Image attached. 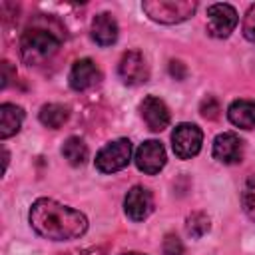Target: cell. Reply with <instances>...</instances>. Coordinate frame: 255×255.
<instances>
[{"instance_id": "1", "label": "cell", "mask_w": 255, "mask_h": 255, "mask_svg": "<svg viewBox=\"0 0 255 255\" xmlns=\"http://www.w3.org/2000/svg\"><path fill=\"white\" fill-rule=\"evenodd\" d=\"M32 229L50 241H70L78 239L88 231V219L82 211L58 203L50 197H40L30 207Z\"/></svg>"}, {"instance_id": "2", "label": "cell", "mask_w": 255, "mask_h": 255, "mask_svg": "<svg viewBox=\"0 0 255 255\" xmlns=\"http://www.w3.org/2000/svg\"><path fill=\"white\" fill-rule=\"evenodd\" d=\"M60 42H62V36L52 32L50 28L32 26L20 38L22 60L30 66H38L56 54V50L60 48Z\"/></svg>"}, {"instance_id": "3", "label": "cell", "mask_w": 255, "mask_h": 255, "mask_svg": "<svg viewBox=\"0 0 255 255\" xmlns=\"http://www.w3.org/2000/svg\"><path fill=\"white\" fill-rule=\"evenodd\" d=\"M143 12L159 24H177L193 16L197 2L191 0H145L141 4Z\"/></svg>"}, {"instance_id": "4", "label": "cell", "mask_w": 255, "mask_h": 255, "mask_svg": "<svg viewBox=\"0 0 255 255\" xmlns=\"http://www.w3.org/2000/svg\"><path fill=\"white\" fill-rule=\"evenodd\" d=\"M131 159V141L120 137L116 141L106 143L96 153V169L102 173H116L124 169Z\"/></svg>"}, {"instance_id": "5", "label": "cell", "mask_w": 255, "mask_h": 255, "mask_svg": "<svg viewBox=\"0 0 255 255\" xmlns=\"http://www.w3.org/2000/svg\"><path fill=\"white\" fill-rule=\"evenodd\" d=\"M203 141V131L195 124H177L171 131V147L179 159H191L199 153Z\"/></svg>"}, {"instance_id": "6", "label": "cell", "mask_w": 255, "mask_h": 255, "mask_svg": "<svg viewBox=\"0 0 255 255\" xmlns=\"http://www.w3.org/2000/svg\"><path fill=\"white\" fill-rule=\"evenodd\" d=\"M237 26V12L231 4H211L207 8V34L227 38Z\"/></svg>"}, {"instance_id": "7", "label": "cell", "mask_w": 255, "mask_h": 255, "mask_svg": "<svg viewBox=\"0 0 255 255\" xmlns=\"http://www.w3.org/2000/svg\"><path fill=\"white\" fill-rule=\"evenodd\" d=\"M118 74H120L122 82L128 86H139L149 80L147 62L141 56V52H137V50H129L122 56V60L118 64Z\"/></svg>"}, {"instance_id": "8", "label": "cell", "mask_w": 255, "mask_h": 255, "mask_svg": "<svg viewBox=\"0 0 255 255\" xmlns=\"http://www.w3.org/2000/svg\"><path fill=\"white\" fill-rule=\"evenodd\" d=\"M165 149L157 139H147L135 149V165L147 175H155L165 165Z\"/></svg>"}, {"instance_id": "9", "label": "cell", "mask_w": 255, "mask_h": 255, "mask_svg": "<svg viewBox=\"0 0 255 255\" xmlns=\"http://www.w3.org/2000/svg\"><path fill=\"white\" fill-rule=\"evenodd\" d=\"M124 209L126 215L131 221H143L151 211H153V197L151 191L145 189L143 185H133L124 199Z\"/></svg>"}, {"instance_id": "10", "label": "cell", "mask_w": 255, "mask_h": 255, "mask_svg": "<svg viewBox=\"0 0 255 255\" xmlns=\"http://www.w3.org/2000/svg\"><path fill=\"white\" fill-rule=\"evenodd\" d=\"M100 80H102V72H100V68L96 66V62L90 60V58H82V60L74 62V66H72V70H70V76H68L70 88L76 90V92L90 90V88L96 86Z\"/></svg>"}, {"instance_id": "11", "label": "cell", "mask_w": 255, "mask_h": 255, "mask_svg": "<svg viewBox=\"0 0 255 255\" xmlns=\"http://www.w3.org/2000/svg\"><path fill=\"white\" fill-rule=\"evenodd\" d=\"M213 157L221 163H239L243 157V141L233 131H223L213 139Z\"/></svg>"}, {"instance_id": "12", "label": "cell", "mask_w": 255, "mask_h": 255, "mask_svg": "<svg viewBox=\"0 0 255 255\" xmlns=\"http://www.w3.org/2000/svg\"><path fill=\"white\" fill-rule=\"evenodd\" d=\"M139 112H141V118H143L145 126L151 131H161L169 124V110H167L165 102L155 98V96L143 98V102L139 104Z\"/></svg>"}, {"instance_id": "13", "label": "cell", "mask_w": 255, "mask_h": 255, "mask_svg": "<svg viewBox=\"0 0 255 255\" xmlns=\"http://www.w3.org/2000/svg\"><path fill=\"white\" fill-rule=\"evenodd\" d=\"M92 38L100 46H112L118 40V22L112 14L102 12L92 20Z\"/></svg>"}, {"instance_id": "14", "label": "cell", "mask_w": 255, "mask_h": 255, "mask_svg": "<svg viewBox=\"0 0 255 255\" xmlns=\"http://www.w3.org/2000/svg\"><path fill=\"white\" fill-rule=\"evenodd\" d=\"M227 118L233 126L241 129L255 128V102L253 100H235L227 108Z\"/></svg>"}, {"instance_id": "15", "label": "cell", "mask_w": 255, "mask_h": 255, "mask_svg": "<svg viewBox=\"0 0 255 255\" xmlns=\"http://www.w3.org/2000/svg\"><path fill=\"white\" fill-rule=\"evenodd\" d=\"M24 122V110L16 104H2L0 106V137L8 139L10 135L18 133Z\"/></svg>"}, {"instance_id": "16", "label": "cell", "mask_w": 255, "mask_h": 255, "mask_svg": "<svg viewBox=\"0 0 255 255\" xmlns=\"http://www.w3.org/2000/svg\"><path fill=\"white\" fill-rule=\"evenodd\" d=\"M38 118H40V122H42L46 128L58 129V128H62V126L68 122L70 110H68V106H64V104H46V106L40 108Z\"/></svg>"}, {"instance_id": "17", "label": "cell", "mask_w": 255, "mask_h": 255, "mask_svg": "<svg viewBox=\"0 0 255 255\" xmlns=\"http://www.w3.org/2000/svg\"><path fill=\"white\" fill-rule=\"evenodd\" d=\"M62 155H64V159H68L70 165H84L86 159H88V145L80 137L72 135L64 141Z\"/></svg>"}, {"instance_id": "18", "label": "cell", "mask_w": 255, "mask_h": 255, "mask_svg": "<svg viewBox=\"0 0 255 255\" xmlns=\"http://www.w3.org/2000/svg\"><path fill=\"white\" fill-rule=\"evenodd\" d=\"M209 227H211L209 217H207L203 211L191 213V215L187 217V221H185V231H187V235H191L193 239L203 237V235L209 231Z\"/></svg>"}, {"instance_id": "19", "label": "cell", "mask_w": 255, "mask_h": 255, "mask_svg": "<svg viewBox=\"0 0 255 255\" xmlns=\"http://www.w3.org/2000/svg\"><path fill=\"white\" fill-rule=\"evenodd\" d=\"M241 203H243V211L247 213V217L255 221V173L249 175L245 185H243Z\"/></svg>"}, {"instance_id": "20", "label": "cell", "mask_w": 255, "mask_h": 255, "mask_svg": "<svg viewBox=\"0 0 255 255\" xmlns=\"http://www.w3.org/2000/svg\"><path fill=\"white\" fill-rule=\"evenodd\" d=\"M199 112H201V116L205 120H217L219 112H221V106L213 96H205L201 100V104H199Z\"/></svg>"}, {"instance_id": "21", "label": "cell", "mask_w": 255, "mask_h": 255, "mask_svg": "<svg viewBox=\"0 0 255 255\" xmlns=\"http://www.w3.org/2000/svg\"><path fill=\"white\" fill-rule=\"evenodd\" d=\"M163 255H183V243L175 233L163 237Z\"/></svg>"}, {"instance_id": "22", "label": "cell", "mask_w": 255, "mask_h": 255, "mask_svg": "<svg viewBox=\"0 0 255 255\" xmlns=\"http://www.w3.org/2000/svg\"><path fill=\"white\" fill-rule=\"evenodd\" d=\"M243 36L255 44V4L247 10L245 18H243Z\"/></svg>"}, {"instance_id": "23", "label": "cell", "mask_w": 255, "mask_h": 255, "mask_svg": "<svg viewBox=\"0 0 255 255\" xmlns=\"http://www.w3.org/2000/svg\"><path fill=\"white\" fill-rule=\"evenodd\" d=\"M12 80H16V70H12V64L4 60L2 62V88H8Z\"/></svg>"}, {"instance_id": "24", "label": "cell", "mask_w": 255, "mask_h": 255, "mask_svg": "<svg viewBox=\"0 0 255 255\" xmlns=\"http://www.w3.org/2000/svg\"><path fill=\"white\" fill-rule=\"evenodd\" d=\"M169 74H171L175 80H183L185 74H187V70H185V66H183L179 60H171V62H169Z\"/></svg>"}, {"instance_id": "25", "label": "cell", "mask_w": 255, "mask_h": 255, "mask_svg": "<svg viewBox=\"0 0 255 255\" xmlns=\"http://www.w3.org/2000/svg\"><path fill=\"white\" fill-rule=\"evenodd\" d=\"M122 255H143V253H135V251H129V253H122Z\"/></svg>"}]
</instances>
